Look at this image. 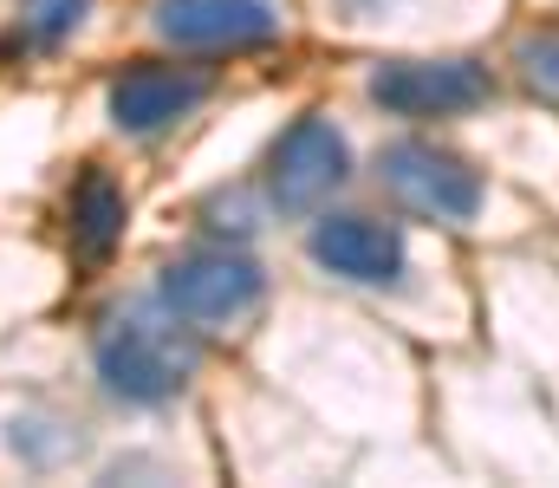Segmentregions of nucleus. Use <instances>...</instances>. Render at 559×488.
Returning a JSON list of instances; mask_svg holds the SVG:
<instances>
[{"mask_svg":"<svg viewBox=\"0 0 559 488\" xmlns=\"http://www.w3.org/2000/svg\"><path fill=\"white\" fill-rule=\"evenodd\" d=\"M352 138L325 118V111H299L261 157V195H267V215L280 222H312L319 209H332V195L352 182Z\"/></svg>","mask_w":559,"mask_h":488,"instance_id":"nucleus-2","label":"nucleus"},{"mask_svg":"<svg viewBox=\"0 0 559 488\" xmlns=\"http://www.w3.org/2000/svg\"><path fill=\"white\" fill-rule=\"evenodd\" d=\"M306 254L319 274L345 281V287H365V294H404L417 261H411V235L384 215H365V209H319L312 215V235H306Z\"/></svg>","mask_w":559,"mask_h":488,"instance_id":"nucleus-6","label":"nucleus"},{"mask_svg":"<svg viewBox=\"0 0 559 488\" xmlns=\"http://www.w3.org/2000/svg\"><path fill=\"white\" fill-rule=\"evenodd\" d=\"M365 98L384 118H404V124L468 118V111L495 105V72L481 59H468V52H404V59L371 66Z\"/></svg>","mask_w":559,"mask_h":488,"instance_id":"nucleus-3","label":"nucleus"},{"mask_svg":"<svg viewBox=\"0 0 559 488\" xmlns=\"http://www.w3.org/2000/svg\"><path fill=\"white\" fill-rule=\"evenodd\" d=\"M215 98V72L176 59H131L105 85V118L118 138H163Z\"/></svg>","mask_w":559,"mask_h":488,"instance_id":"nucleus-7","label":"nucleus"},{"mask_svg":"<svg viewBox=\"0 0 559 488\" xmlns=\"http://www.w3.org/2000/svg\"><path fill=\"white\" fill-rule=\"evenodd\" d=\"M378 182L397 209H411L417 222H436V228H468L488 202V176L436 138H391L378 151Z\"/></svg>","mask_w":559,"mask_h":488,"instance_id":"nucleus-4","label":"nucleus"},{"mask_svg":"<svg viewBox=\"0 0 559 488\" xmlns=\"http://www.w3.org/2000/svg\"><path fill=\"white\" fill-rule=\"evenodd\" d=\"M7 450H13L26 469L52 476V469H72V463L92 450V437H85L79 417H66V410H52V404H26V410L7 417Z\"/></svg>","mask_w":559,"mask_h":488,"instance_id":"nucleus-10","label":"nucleus"},{"mask_svg":"<svg viewBox=\"0 0 559 488\" xmlns=\"http://www.w3.org/2000/svg\"><path fill=\"white\" fill-rule=\"evenodd\" d=\"M124 228H131V195H124V182H118L105 163H85V169L72 176V189H66V241H72V261H85V267L111 261L118 241H124Z\"/></svg>","mask_w":559,"mask_h":488,"instance_id":"nucleus-9","label":"nucleus"},{"mask_svg":"<svg viewBox=\"0 0 559 488\" xmlns=\"http://www.w3.org/2000/svg\"><path fill=\"white\" fill-rule=\"evenodd\" d=\"M514 66L521 79L540 92V98H559V26H534L514 39Z\"/></svg>","mask_w":559,"mask_h":488,"instance_id":"nucleus-13","label":"nucleus"},{"mask_svg":"<svg viewBox=\"0 0 559 488\" xmlns=\"http://www.w3.org/2000/svg\"><path fill=\"white\" fill-rule=\"evenodd\" d=\"M195 371H202L195 325H182L169 307H156V294L143 307L105 313L98 332H92V378L124 410H163V404H176Z\"/></svg>","mask_w":559,"mask_h":488,"instance_id":"nucleus-1","label":"nucleus"},{"mask_svg":"<svg viewBox=\"0 0 559 488\" xmlns=\"http://www.w3.org/2000/svg\"><path fill=\"white\" fill-rule=\"evenodd\" d=\"M195 222H202L209 235H222V241H248V235L267 222V195H261V182H222V189L202 195Z\"/></svg>","mask_w":559,"mask_h":488,"instance_id":"nucleus-12","label":"nucleus"},{"mask_svg":"<svg viewBox=\"0 0 559 488\" xmlns=\"http://www.w3.org/2000/svg\"><path fill=\"white\" fill-rule=\"evenodd\" d=\"M261 300H267V274H261L254 254H241V241L189 248V254L163 261V274H156V307H169L176 320L195 325V332L248 320Z\"/></svg>","mask_w":559,"mask_h":488,"instance_id":"nucleus-5","label":"nucleus"},{"mask_svg":"<svg viewBox=\"0 0 559 488\" xmlns=\"http://www.w3.org/2000/svg\"><path fill=\"white\" fill-rule=\"evenodd\" d=\"M92 7L98 0H20L13 7V20H7V33H0V52L13 59H39V52H59L85 20H92Z\"/></svg>","mask_w":559,"mask_h":488,"instance_id":"nucleus-11","label":"nucleus"},{"mask_svg":"<svg viewBox=\"0 0 559 488\" xmlns=\"http://www.w3.org/2000/svg\"><path fill=\"white\" fill-rule=\"evenodd\" d=\"M150 26L176 52H254L280 39L274 0H156Z\"/></svg>","mask_w":559,"mask_h":488,"instance_id":"nucleus-8","label":"nucleus"}]
</instances>
